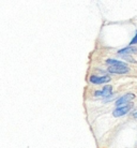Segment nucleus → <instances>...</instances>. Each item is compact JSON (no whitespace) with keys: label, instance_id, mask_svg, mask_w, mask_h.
<instances>
[{"label":"nucleus","instance_id":"f257e3e1","mask_svg":"<svg viewBox=\"0 0 137 148\" xmlns=\"http://www.w3.org/2000/svg\"><path fill=\"white\" fill-rule=\"evenodd\" d=\"M132 108H133V103H129V104H125V105L117 106V108L112 111V115H114V117H116V118L122 117V116H124L125 114H127V113L132 110Z\"/></svg>","mask_w":137,"mask_h":148},{"label":"nucleus","instance_id":"f03ea898","mask_svg":"<svg viewBox=\"0 0 137 148\" xmlns=\"http://www.w3.org/2000/svg\"><path fill=\"white\" fill-rule=\"evenodd\" d=\"M89 82L91 84H95V85H102L105 83H109L110 82V76L108 75H103V76H97V75H91L89 77Z\"/></svg>","mask_w":137,"mask_h":148},{"label":"nucleus","instance_id":"7ed1b4c3","mask_svg":"<svg viewBox=\"0 0 137 148\" xmlns=\"http://www.w3.org/2000/svg\"><path fill=\"white\" fill-rule=\"evenodd\" d=\"M135 95L134 93H126L124 96L120 97L118 100L116 101V105L117 106H121V105H125V104L132 103V101L135 99Z\"/></svg>","mask_w":137,"mask_h":148},{"label":"nucleus","instance_id":"20e7f679","mask_svg":"<svg viewBox=\"0 0 137 148\" xmlns=\"http://www.w3.org/2000/svg\"><path fill=\"white\" fill-rule=\"evenodd\" d=\"M111 92H112V88H111V86L106 85V86H104L103 89H101V90H96L95 92H94V96L107 98V97L110 96Z\"/></svg>","mask_w":137,"mask_h":148},{"label":"nucleus","instance_id":"39448f33","mask_svg":"<svg viewBox=\"0 0 137 148\" xmlns=\"http://www.w3.org/2000/svg\"><path fill=\"white\" fill-rule=\"evenodd\" d=\"M108 73L110 74H125L130 72L127 67H108Z\"/></svg>","mask_w":137,"mask_h":148},{"label":"nucleus","instance_id":"423d86ee","mask_svg":"<svg viewBox=\"0 0 137 148\" xmlns=\"http://www.w3.org/2000/svg\"><path fill=\"white\" fill-rule=\"evenodd\" d=\"M119 54H121V55H130V54H136L137 53V47L135 46H127V47H124L122 49H120L119 51Z\"/></svg>","mask_w":137,"mask_h":148},{"label":"nucleus","instance_id":"0eeeda50","mask_svg":"<svg viewBox=\"0 0 137 148\" xmlns=\"http://www.w3.org/2000/svg\"><path fill=\"white\" fill-rule=\"evenodd\" d=\"M106 63H107L109 67H127L125 62L117 59H107L106 60Z\"/></svg>","mask_w":137,"mask_h":148},{"label":"nucleus","instance_id":"6e6552de","mask_svg":"<svg viewBox=\"0 0 137 148\" xmlns=\"http://www.w3.org/2000/svg\"><path fill=\"white\" fill-rule=\"evenodd\" d=\"M131 45H135V44H137V32H136V34H135V37L132 39V41H131V43H130Z\"/></svg>","mask_w":137,"mask_h":148},{"label":"nucleus","instance_id":"1a4fd4ad","mask_svg":"<svg viewBox=\"0 0 137 148\" xmlns=\"http://www.w3.org/2000/svg\"><path fill=\"white\" fill-rule=\"evenodd\" d=\"M133 116H134V117H136V118H137V112H135V113H134Z\"/></svg>","mask_w":137,"mask_h":148}]
</instances>
